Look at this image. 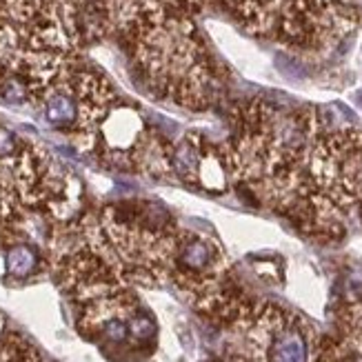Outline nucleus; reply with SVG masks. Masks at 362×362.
I'll return each mask as SVG.
<instances>
[{
	"label": "nucleus",
	"instance_id": "f257e3e1",
	"mask_svg": "<svg viewBox=\"0 0 362 362\" xmlns=\"http://www.w3.org/2000/svg\"><path fill=\"white\" fill-rule=\"evenodd\" d=\"M243 334L235 362H313V334L291 311L274 305L247 307L233 322Z\"/></svg>",
	"mask_w": 362,
	"mask_h": 362
},
{
	"label": "nucleus",
	"instance_id": "f03ea898",
	"mask_svg": "<svg viewBox=\"0 0 362 362\" xmlns=\"http://www.w3.org/2000/svg\"><path fill=\"white\" fill-rule=\"evenodd\" d=\"M3 267L5 274L11 278H29L40 269V254L34 245L29 243H13L5 249L3 254Z\"/></svg>",
	"mask_w": 362,
	"mask_h": 362
}]
</instances>
